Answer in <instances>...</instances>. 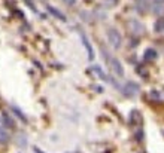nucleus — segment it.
Listing matches in <instances>:
<instances>
[{"label":"nucleus","mask_w":164,"mask_h":153,"mask_svg":"<svg viewBox=\"0 0 164 153\" xmlns=\"http://www.w3.org/2000/svg\"><path fill=\"white\" fill-rule=\"evenodd\" d=\"M107 39H109V43H110L112 48H115V49L121 48L122 39H121V34H119L118 30H115V28H109V30H107Z\"/></svg>","instance_id":"obj_1"},{"label":"nucleus","mask_w":164,"mask_h":153,"mask_svg":"<svg viewBox=\"0 0 164 153\" xmlns=\"http://www.w3.org/2000/svg\"><path fill=\"white\" fill-rule=\"evenodd\" d=\"M105 52V55H106V58L109 60V62H110V67H112V70H113V73H115L118 78H122L124 76V67H122V64L119 62V60H117V58H110L109 57V54L106 52V51H103Z\"/></svg>","instance_id":"obj_2"},{"label":"nucleus","mask_w":164,"mask_h":153,"mask_svg":"<svg viewBox=\"0 0 164 153\" xmlns=\"http://www.w3.org/2000/svg\"><path fill=\"white\" fill-rule=\"evenodd\" d=\"M139 85L137 83H134V82H127L125 83V86L122 88V92L125 94V95H128V97H131V95H136L137 92H139Z\"/></svg>","instance_id":"obj_3"},{"label":"nucleus","mask_w":164,"mask_h":153,"mask_svg":"<svg viewBox=\"0 0 164 153\" xmlns=\"http://www.w3.org/2000/svg\"><path fill=\"white\" fill-rule=\"evenodd\" d=\"M81 37H82V43H84V46L87 48V52H88V58H90V60H94V51H93V48H91L90 42H88L87 36H85L84 33H81Z\"/></svg>","instance_id":"obj_4"},{"label":"nucleus","mask_w":164,"mask_h":153,"mask_svg":"<svg viewBox=\"0 0 164 153\" xmlns=\"http://www.w3.org/2000/svg\"><path fill=\"white\" fill-rule=\"evenodd\" d=\"M143 58H145L146 61H154V60L157 58V51H155V49H152V48H148V49L145 51Z\"/></svg>","instance_id":"obj_5"},{"label":"nucleus","mask_w":164,"mask_h":153,"mask_svg":"<svg viewBox=\"0 0 164 153\" xmlns=\"http://www.w3.org/2000/svg\"><path fill=\"white\" fill-rule=\"evenodd\" d=\"M46 8H48V12H51V14H52L54 17H57V18H58V19H61V21H66V17L63 15L58 9H55L54 6H46Z\"/></svg>","instance_id":"obj_6"},{"label":"nucleus","mask_w":164,"mask_h":153,"mask_svg":"<svg viewBox=\"0 0 164 153\" xmlns=\"http://www.w3.org/2000/svg\"><path fill=\"white\" fill-rule=\"evenodd\" d=\"M154 30H155L157 33H163V31H164V18L157 19V22H155V25H154Z\"/></svg>","instance_id":"obj_7"},{"label":"nucleus","mask_w":164,"mask_h":153,"mask_svg":"<svg viewBox=\"0 0 164 153\" xmlns=\"http://www.w3.org/2000/svg\"><path fill=\"white\" fill-rule=\"evenodd\" d=\"M130 27L133 28V31H134V33H142V31H143L142 24H140V22H137V21H131V22H130Z\"/></svg>","instance_id":"obj_8"},{"label":"nucleus","mask_w":164,"mask_h":153,"mask_svg":"<svg viewBox=\"0 0 164 153\" xmlns=\"http://www.w3.org/2000/svg\"><path fill=\"white\" fill-rule=\"evenodd\" d=\"M93 70H94V71H96V73L98 74V78H100V79H103V80H107V76H106V74H105L103 71H102V69H100L98 66H94V67H93Z\"/></svg>","instance_id":"obj_9"},{"label":"nucleus","mask_w":164,"mask_h":153,"mask_svg":"<svg viewBox=\"0 0 164 153\" xmlns=\"http://www.w3.org/2000/svg\"><path fill=\"white\" fill-rule=\"evenodd\" d=\"M8 134H6V131L5 129H0V141H2V143H6L8 141Z\"/></svg>","instance_id":"obj_10"},{"label":"nucleus","mask_w":164,"mask_h":153,"mask_svg":"<svg viewBox=\"0 0 164 153\" xmlns=\"http://www.w3.org/2000/svg\"><path fill=\"white\" fill-rule=\"evenodd\" d=\"M12 110H14V113L17 114V116H18V118H21V120H22V122H26V120H27V119H26V116H24V114H22V113H21V111H20V110H18L17 107H14V109H12Z\"/></svg>","instance_id":"obj_11"},{"label":"nucleus","mask_w":164,"mask_h":153,"mask_svg":"<svg viewBox=\"0 0 164 153\" xmlns=\"http://www.w3.org/2000/svg\"><path fill=\"white\" fill-rule=\"evenodd\" d=\"M24 2H26V3H27V5H29V6L33 9V10H36V8H34V5H33V2H31V0H24Z\"/></svg>","instance_id":"obj_12"},{"label":"nucleus","mask_w":164,"mask_h":153,"mask_svg":"<svg viewBox=\"0 0 164 153\" xmlns=\"http://www.w3.org/2000/svg\"><path fill=\"white\" fill-rule=\"evenodd\" d=\"M106 2H107V3H109V5L112 6V5H115V3L118 2V0H106Z\"/></svg>","instance_id":"obj_13"},{"label":"nucleus","mask_w":164,"mask_h":153,"mask_svg":"<svg viewBox=\"0 0 164 153\" xmlns=\"http://www.w3.org/2000/svg\"><path fill=\"white\" fill-rule=\"evenodd\" d=\"M64 2H66V3H69V5H73V3H75V0H64Z\"/></svg>","instance_id":"obj_14"},{"label":"nucleus","mask_w":164,"mask_h":153,"mask_svg":"<svg viewBox=\"0 0 164 153\" xmlns=\"http://www.w3.org/2000/svg\"><path fill=\"white\" fill-rule=\"evenodd\" d=\"M34 152H36V153H43L40 149H37V147H34Z\"/></svg>","instance_id":"obj_15"},{"label":"nucleus","mask_w":164,"mask_h":153,"mask_svg":"<svg viewBox=\"0 0 164 153\" xmlns=\"http://www.w3.org/2000/svg\"><path fill=\"white\" fill-rule=\"evenodd\" d=\"M160 2H164V0H160Z\"/></svg>","instance_id":"obj_16"}]
</instances>
